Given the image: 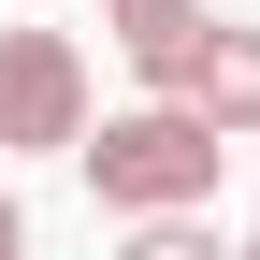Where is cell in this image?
<instances>
[{
    "instance_id": "7a4b0ae2",
    "label": "cell",
    "mask_w": 260,
    "mask_h": 260,
    "mask_svg": "<svg viewBox=\"0 0 260 260\" xmlns=\"http://www.w3.org/2000/svg\"><path fill=\"white\" fill-rule=\"evenodd\" d=\"M73 145H87V44L0 29V159H73Z\"/></svg>"
},
{
    "instance_id": "8992f818",
    "label": "cell",
    "mask_w": 260,
    "mask_h": 260,
    "mask_svg": "<svg viewBox=\"0 0 260 260\" xmlns=\"http://www.w3.org/2000/svg\"><path fill=\"white\" fill-rule=\"evenodd\" d=\"M0 260H29V203H15V188H0Z\"/></svg>"
},
{
    "instance_id": "6da1fadb",
    "label": "cell",
    "mask_w": 260,
    "mask_h": 260,
    "mask_svg": "<svg viewBox=\"0 0 260 260\" xmlns=\"http://www.w3.org/2000/svg\"><path fill=\"white\" fill-rule=\"evenodd\" d=\"M87 188H102V217H203L217 203V130L188 116V102H130V116H87Z\"/></svg>"
},
{
    "instance_id": "277c9868",
    "label": "cell",
    "mask_w": 260,
    "mask_h": 260,
    "mask_svg": "<svg viewBox=\"0 0 260 260\" xmlns=\"http://www.w3.org/2000/svg\"><path fill=\"white\" fill-rule=\"evenodd\" d=\"M102 29H116L130 73H145V102H174L188 87V44H203V0H102Z\"/></svg>"
},
{
    "instance_id": "3957f363",
    "label": "cell",
    "mask_w": 260,
    "mask_h": 260,
    "mask_svg": "<svg viewBox=\"0 0 260 260\" xmlns=\"http://www.w3.org/2000/svg\"><path fill=\"white\" fill-rule=\"evenodd\" d=\"M188 116L217 130V145H246L260 130V29L246 15H203V44H188V87H174Z\"/></svg>"
},
{
    "instance_id": "5b68a950",
    "label": "cell",
    "mask_w": 260,
    "mask_h": 260,
    "mask_svg": "<svg viewBox=\"0 0 260 260\" xmlns=\"http://www.w3.org/2000/svg\"><path fill=\"white\" fill-rule=\"evenodd\" d=\"M116 260H232V246H217V203H203V217H130Z\"/></svg>"
},
{
    "instance_id": "52a82bcc",
    "label": "cell",
    "mask_w": 260,
    "mask_h": 260,
    "mask_svg": "<svg viewBox=\"0 0 260 260\" xmlns=\"http://www.w3.org/2000/svg\"><path fill=\"white\" fill-rule=\"evenodd\" d=\"M232 260H260V232H246V246H232Z\"/></svg>"
}]
</instances>
